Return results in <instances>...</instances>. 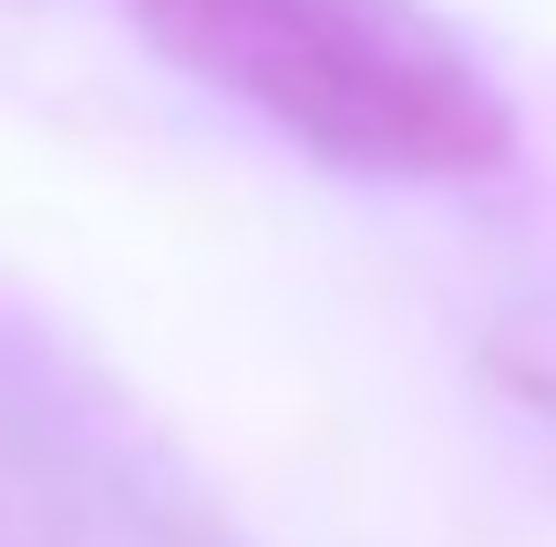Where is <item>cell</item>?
Masks as SVG:
<instances>
[{"label":"cell","instance_id":"6da1fadb","mask_svg":"<svg viewBox=\"0 0 556 547\" xmlns=\"http://www.w3.org/2000/svg\"><path fill=\"white\" fill-rule=\"evenodd\" d=\"M124 21L340 176L464 186L516 156L505 83L433 0H124Z\"/></svg>","mask_w":556,"mask_h":547}]
</instances>
